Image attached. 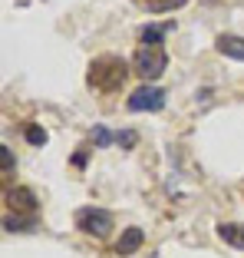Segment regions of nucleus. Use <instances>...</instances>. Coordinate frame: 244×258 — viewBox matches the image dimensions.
Segmentation results:
<instances>
[{
  "label": "nucleus",
  "instance_id": "f257e3e1",
  "mask_svg": "<svg viewBox=\"0 0 244 258\" xmlns=\"http://www.w3.org/2000/svg\"><path fill=\"white\" fill-rule=\"evenodd\" d=\"M129 76V63L122 56H96L89 63V86L99 93H115Z\"/></svg>",
  "mask_w": 244,
  "mask_h": 258
},
{
  "label": "nucleus",
  "instance_id": "f03ea898",
  "mask_svg": "<svg viewBox=\"0 0 244 258\" xmlns=\"http://www.w3.org/2000/svg\"><path fill=\"white\" fill-rule=\"evenodd\" d=\"M165 67H168V53L162 46H145L142 43V50H136V73L142 76L145 83L159 80L165 73Z\"/></svg>",
  "mask_w": 244,
  "mask_h": 258
},
{
  "label": "nucleus",
  "instance_id": "7ed1b4c3",
  "mask_svg": "<svg viewBox=\"0 0 244 258\" xmlns=\"http://www.w3.org/2000/svg\"><path fill=\"white\" fill-rule=\"evenodd\" d=\"M76 228L86 232V235H96V238H106L112 232V215L106 209H96V205H86L76 212Z\"/></svg>",
  "mask_w": 244,
  "mask_h": 258
},
{
  "label": "nucleus",
  "instance_id": "20e7f679",
  "mask_svg": "<svg viewBox=\"0 0 244 258\" xmlns=\"http://www.w3.org/2000/svg\"><path fill=\"white\" fill-rule=\"evenodd\" d=\"M168 93L162 90V86H149L142 83L139 90L129 93V113H159L162 106H165Z\"/></svg>",
  "mask_w": 244,
  "mask_h": 258
},
{
  "label": "nucleus",
  "instance_id": "39448f33",
  "mask_svg": "<svg viewBox=\"0 0 244 258\" xmlns=\"http://www.w3.org/2000/svg\"><path fill=\"white\" fill-rule=\"evenodd\" d=\"M7 209L10 212H27V215H37V196H33L30 189H23V185H17V189H7Z\"/></svg>",
  "mask_w": 244,
  "mask_h": 258
},
{
  "label": "nucleus",
  "instance_id": "423d86ee",
  "mask_svg": "<svg viewBox=\"0 0 244 258\" xmlns=\"http://www.w3.org/2000/svg\"><path fill=\"white\" fill-rule=\"evenodd\" d=\"M172 30H175V23H145L142 30H139V40H142L145 46H162V40Z\"/></svg>",
  "mask_w": 244,
  "mask_h": 258
},
{
  "label": "nucleus",
  "instance_id": "0eeeda50",
  "mask_svg": "<svg viewBox=\"0 0 244 258\" xmlns=\"http://www.w3.org/2000/svg\"><path fill=\"white\" fill-rule=\"evenodd\" d=\"M218 53L221 56H231V60H244V37H231V33H221L214 40Z\"/></svg>",
  "mask_w": 244,
  "mask_h": 258
},
{
  "label": "nucleus",
  "instance_id": "6e6552de",
  "mask_svg": "<svg viewBox=\"0 0 244 258\" xmlns=\"http://www.w3.org/2000/svg\"><path fill=\"white\" fill-rule=\"evenodd\" d=\"M142 242H145V235H142V228H126V232H122L119 235V245H115V251H119V255H132V251H139L142 248Z\"/></svg>",
  "mask_w": 244,
  "mask_h": 258
},
{
  "label": "nucleus",
  "instance_id": "1a4fd4ad",
  "mask_svg": "<svg viewBox=\"0 0 244 258\" xmlns=\"http://www.w3.org/2000/svg\"><path fill=\"white\" fill-rule=\"evenodd\" d=\"M218 235H221L228 245H234V248H244V225H231V222H221V225H218Z\"/></svg>",
  "mask_w": 244,
  "mask_h": 258
},
{
  "label": "nucleus",
  "instance_id": "9d476101",
  "mask_svg": "<svg viewBox=\"0 0 244 258\" xmlns=\"http://www.w3.org/2000/svg\"><path fill=\"white\" fill-rule=\"evenodd\" d=\"M188 0H142L145 10H152V14H168V10H182Z\"/></svg>",
  "mask_w": 244,
  "mask_h": 258
},
{
  "label": "nucleus",
  "instance_id": "9b49d317",
  "mask_svg": "<svg viewBox=\"0 0 244 258\" xmlns=\"http://www.w3.org/2000/svg\"><path fill=\"white\" fill-rule=\"evenodd\" d=\"M4 228H7V232H23V228L30 232V228H37V215H27V219H20V215H7V219H4Z\"/></svg>",
  "mask_w": 244,
  "mask_h": 258
},
{
  "label": "nucleus",
  "instance_id": "f8f14e48",
  "mask_svg": "<svg viewBox=\"0 0 244 258\" xmlns=\"http://www.w3.org/2000/svg\"><path fill=\"white\" fill-rule=\"evenodd\" d=\"M23 136L30 146H46V129L43 126H23Z\"/></svg>",
  "mask_w": 244,
  "mask_h": 258
},
{
  "label": "nucleus",
  "instance_id": "ddd939ff",
  "mask_svg": "<svg viewBox=\"0 0 244 258\" xmlns=\"http://www.w3.org/2000/svg\"><path fill=\"white\" fill-rule=\"evenodd\" d=\"M112 133H109V126H92V143L99 146V149H106V146H112Z\"/></svg>",
  "mask_w": 244,
  "mask_h": 258
},
{
  "label": "nucleus",
  "instance_id": "4468645a",
  "mask_svg": "<svg viewBox=\"0 0 244 258\" xmlns=\"http://www.w3.org/2000/svg\"><path fill=\"white\" fill-rule=\"evenodd\" d=\"M115 143H119L122 149H132V146H136V133H132V129H119V136H115Z\"/></svg>",
  "mask_w": 244,
  "mask_h": 258
},
{
  "label": "nucleus",
  "instance_id": "2eb2a0df",
  "mask_svg": "<svg viewBox=\"0 0 244 258\" xmlns=\"http://www.w3.org/2000/svg\"><path fill=\"white\" fill-rule=\"evenodd\" d=\"M4 175H10V169H14V152H10V146H4Z\"/></svg>",
  "mask_w": 244,
  "mask_h": 258
},
{
  "label": "nucleus",
  "instance_id": "dca6fc26",
  "mask_svg": "<svg viewBox=\"0 0 244 258\" xmlns=\"http://www.w3.org/2000/svg\"><path fill=\"white\" fill-rule=\"evenodd\" d=\"M73 166H76V169H86V149H79L76 156H73Z\"/></svg>",
  "mask_w": 244,
  "mask_h": 258
}]
</instances>
